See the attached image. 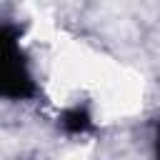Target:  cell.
<instances>
[{
  "mask_svg": "<svg viewBox=\"0 0 160 160\" xmlns=\"http://www.w3.org/2000/svg\"><path fill=\"white\" fill-rule=\"evenodd\" d=\"M35 92V85L18 52V30L0 28V95L22 100Z\"/></svg>",
  "mask_w": 160,
  "mask_h": 160,
  "instance_id": "obj_1",
  "label": "cell"
},
{
  "mask_svg": "<svg viewBox=\"0 0 160 160\" xmlns=\"http://www.w3.org/2000/svg\"><path fill=\"white\" fill-rule=\"evenodd\" d=\"M62 125H65L68 132H85V130H90V115L85 110H80V108L70 110V112H65Z\"/></svg>",
  "mask_w": 160,
  "mask_h": 160,
  "instance_id": "obj_2",
  "label": "cell"
}]
</instances>
